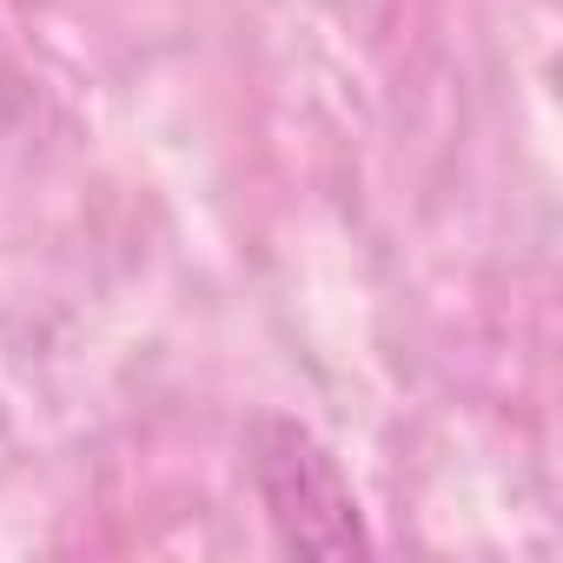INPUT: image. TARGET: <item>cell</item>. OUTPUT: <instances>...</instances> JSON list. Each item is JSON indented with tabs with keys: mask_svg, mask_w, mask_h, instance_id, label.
<instances>
[{
	"mask_svg": "<svg viewBox=\"0 0 563 563\" xmlns=\"http://www.w3.org/2000/svg\"><path fill=\"white\" fill-rule=\"evenodd\" d=\"M258 477H265L272 517L286 523V543H299V550H352L358 543V504L339 484L332 457L299 424H272L265 431Z\"/></svg>",
	"mask_w": 563,
	"mask_h": 563,
	"instance_id": "obj_1",
	"label": "cell"
}]
</instances>
